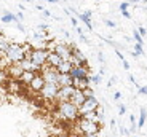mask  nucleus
Wrapping results in <instances>:
<instances>
[{
	"label": "nucleus",
	"instance_id": "1",
	"mask_svg": "<svg viewBox=\"0 0 147 137\" xmlns=\"http://www.w3.org/2000/svg\"><path fill=\"white\" fill-rule=\"evenodd\" d=\"M5 61L7 62H11V64H19L22 59H24V51H22L21 45L18 43H10L7 53H5Z\"/></svg>",
	"mask_w": 147,
	"mask_h": 137
},
{
	"label": "nucleus",
	"instance_id": "2",
	"mask_svg": "<svg viewBox=\"0 0 147 137\" xmlns=\"http://www.w3.org/2000/svg\"><path fill=\"white\" fill-rule=\"evenodd\" d=\"M58 115L64 120L74 121L75 118H78V110L77 107H74L70 102H59L58 105Z\"/></svg>",
	"mask_w": 147,
	"mask_h": 137
},
{
	"label": "nucleus",
	"instance_id": "3",
	"mask_svg": "<svg viewBox=\"0 0 147 137\" xmlns=\"http://www.w3.org/2000/svg\"><path fill=\"white\" fill-rule=\"evenodd\" d=\"M58 70L55 67H50L45 64V69H42V78H43V83L47 85H58Z\"/></svg>",
	"mask_w": 147,
	"mask_h": 137
},
{
	"label": "nucleus",
	"instance_id": "4",
	"mask_svg": "<svg viewBox=\"0 0 147 137\" xmlns=\"http://www.w3.org/2000/svg\"><path fill=\"white\" fill-rule=\"evenodd\" d=\"M77 129L80 131L82 136H90V134H96V136H98V132H99V124L91 123V121H85V120H80Z\"/></svg>",
	"mask_w": 147,
	"mask_h": 137
},
{
	"label": "nucleus",
	"instance_id": "5",
	"mask_svg": "<svg viewBox=\"0 0 147 137\" xmlns=\"http://www.w3.org/2000/svg\"><path fill=\"white\" fill-rule=\"evenodd\" d=\"M47 56H48V51L45 48H37V49H32L29 54V61H32L34 64H37L38 67H43L47 64Z\"/></svg>",
	"mask_w": 147,
	"mask_h": 137
},
{
	"label": "nucleus",
	"instance_id": "6",
	"mask_svg": "<svg viewBox=\"0 0 147 137\" xmlns=\"http://www.w3.org/2000/svg\"><path fill=\"white\" fill-rule=\"evenodd\" d=\"M98 105H99V102H98V99H96V97L85 99V100H83V104H82L80 107L77 108V110H78V116L85 115V113H90V112H94Z\"/></svg>",
	"mask_w": 147,
	"mask_h": 137
},
{
	"label": "nucleus",
	"instance_id": "7",
	"mask_svg": "<svg viewBox=\"0 0 147 137\" xmlns=\"http://www.w3.org/2000/svg\"><path fill=\"white\" fill-rule=\"evenodd\" d=\"M74 93H75V88L74 86H63V88L58 89V94H56L55 99L58 102H69L70 97L74 96Z\"/></svg>",
	"mask_w": 147,
	"mask_h": 137
},
{
	"label": "nucleus",
	"instance_id": "8",
	"mask_svg": "<svg viewBox=\"0 0 147 137\" xmlns=\"http://www.w3.org/2000/svg\"><path fill=\"white\" fill-rule=\"evenodd\" d=\"M53 53H56V54L61 57V61H69L70 59V45H66V43L55 45Z\"/></svg>",
	"mask_w": 147,
	"mask_h": 137
},
{
	"label": "nucleus",
	"instance_id": "9",
	"mask_svg": "<svg viewBox=\"0 0 147 137\" xmlns=\"http://www.w3.org/2000/svg\"><path fill=\"white\" fill-rule=\"evenodd\" d=\"M58 89H59L58 85H47V83H45L43 88L40 89V93H42V96H43V99L51 100V99H55V97H56Z\"/></svg>",
	"mask_w": 147,
	"mask_h": 137
},
{
	"label": "nucleus",
	"instance_id": "10",
	"mask_svg": "<svg viewBox=\"0 0 147 137\" xmlns=\"http://www.w3.org/2000/svg\"><path fill=\"white\" fill-rule=\"evenodd\" d=\"M70 78L75 80V78H85L88 77V65H80V67H72L69 72Z\"/></svg>",
	"mask_w": 147,
	"mask_h": 137
},
{
	"label": "nucleus",
	"instance_id": "11",
	"mask_svg": "<svg viewBox=\"0 0 147 137\" xmlns=\"http://www.w3.org/2000/svg\"><path fill=\"white\" fill-rule=\"evenodd\" d=\"M19 67L22 69V72H32V74L42 72V67H38L37 64H34L32 61H29V59H22L21 62H19Z\"/></svg>",
	"mask_w": 147,
	"mask_h": 137
},
{
	"label": "nucleus",
	"instance_id": "12",
	"mask_svg": "<svg viewBox=\"0 0 147 137\" xmlns=\"http://www.w3.org/2000/svg\"><path fill=\"white\" fill-rule=\"evenodd\" d=\"M7 69H8L7 74L11 75L13 80H19V77H21V74H22V69L19 67V64H11V65H8Z\"/></svg>",
	"mask_w": 147,
	"mask_h": 137
},
{
	"label": "nucleus",
	"instance_id": "13",
	"mask_svg": "<svg viewBox=\"0 0 147 137\" xmlns=\"http://www.w3.org/2000/svg\"><path fill=\"white\" fill-rule=\"evenodd\" d=\"M63 62L61 61V57H59L56 53H53V51H48V56H47V65H50V67H58L59 64Z\"/></svg>",
	"mask_w": 147,
	"mask_h": 137
},
{
	"label": "nucleus",
	"instance_id": "14",
	"mask_svg": "<svg viewBox=\"0 0 147 137\" xmlns=\"http://www.w3.org/2000/svg\"><path fill=\"white\" fill-rule=\"evenodd\" d=\"M43 85H45L43 78H42V75H38V74H37L35 77H34V80L29 83L30 89H32V91H38V93H40V89L43 88Z\"/></svg>",
	"mask_w": 147,
	"mask_h": 137
},
{
	"label": "nucleus",
	"instance_id": "15",
	"mask_svg": "<svg viewBox=\"0 0 147 137\" xmlns=\"http://www.w3.org/2000/svg\"><path fill=\"white\" fill-rule=\"evenodd\" d=\"M83 100H85V97H83V94H82V91H77V89H75V93H74V96L70 97V104L74 105V107H80L82 104H83Z\"/></svg>",
	"mask_w": 147,
	"mask_h": 137
},
{
	"label": "nucleus",
	"instance_id": "16",
	"mask_svg": "<svg viewBox=\"0 0 147 137\" xmlns=\"http://www.w3.org/2000/svg\"><path fill=\"white\" fill-rule=\"evenodd\" d=\"M58 86L59 88H63V86H72V78H70L69 74L63 75V74H59L58 77Z\"/></svg>",
	"mask_w": 147,
	"mask_h": 137
},
{
	"label": "nucleus",
	"instance_id": "17",
	"mask_svg": "<svg viewBox=\"0 0 147 137\" xmlns=\"http://www.w3.org/2000/svg\"><path fill=\"white\" fill-rule=\"evenodd\" d=\"M70 69H72V64H70L69 61H63V62H61L58 67H56V70H58V74H63V75L69 74V72H70Z\"/></svg>",
	"mask_w": 147,
	"mask_h": 137
},
{
	"label": "nucleus",
	"instance_id": "18",
	"mask_svg": "<svg viewBox=\"0 0 147 137\" xmlns=\"http://www.w3.org/2000/svg\"><path fill=\"white\" fill-rule=\"evenodd\" d=\"M78 18L82 19V22H85V24H86V27H88L90 30H93V24H91V19H90V18H91V11H90V10L85 11V13H82Z\"/></svg>",
	"mask_w": 147,
	"mask_h": 137
},
{
	"label": "nucleus",
	"instance_id": "19",
	"mask_svg": "<svg viewBox=\"0 0 147 137\" xmlns=\"http://www.w3.org/2000/svg\"><path fill=\"white\" fill-rule=\"evenodd\" d=\"M35 75H37V74H32V72H22L21 77H19V82L29 85V83L34 80V77H35Z\"/></svg>",
	"mask_w": 147,
	"mask_h": 137
},
{
	"label": "nucleus",
	"instance_id": "20",
	"mask_svg": "<svg viewBox=\"0 0 147 137\" xmlns=\"http://www.w3.org/2000/svg\"><path fill=\"white\" fill-rule=\"evenodd\" d=\"M83 118L82 120H85V121H91V123H96V124H99L101 123V120L96 116V113L94 112H90V113H85V115H82Z\"/></svg>",
	"mask_w": 147,
	"mask_h": 137
},
{
	"label": "nucleus",
	"instance_id": "21",
	"mask_svg": "<svg viewBox=\"0 0 147 137\" xmlns=\"http://www.w3.org/2000/svg\"><path fill=\"white\" fill-rule=\"evenodd\" d=\"M8 46H10V43H8L7 40H5L3 37H0V54L5 56V53H7Z\"/></svg>",
	"mask_w": 147,
	"mask_h": 137
},
{
	"label": "nucleus",
	"instance_id": "22",
	"mask_svg": "<svg viewBox=\"0 0 147 137\" xmlns=\"http://www.w3.org/2000/svg\"><path fill=\"white\" fill-rule=\"evenodd\" d=\"M11 21H16V22H18V19L15 18V15H11V13L5 11L3 16H2V22H11Z\"/></svg>",
	"mask_w": 147,
	"mask_h": 137
},
{
	"label": "nucleus",
	"instance_id": "23",
	"mask_svg": "<svg viewBox=\"0 0 147 137\" xmlns=\"http://www.w3.org/2000/svg\"><path fill=\"white\" fill-rule=\"evenodd\" d=\"M144 121H146V108L141 107V115H139V120H138V128H142L144 126Z\"/></svg>",
	"mask_w": 147,
	"mask_h": 137
},
{
	"label": "nucleus",
	"instance_id": "24",
	"mask_svg": "<svg viewBox=\"0 0 147 137\" xmlns=\"http://www.w3.org/2000/svg\"><path fill=\"white\" fill-rule=\"evenodd\" d=\"M82 94H83V97H85V99H90V97H94V93H93V89H91V88H86V89H83V91H82Z\"/></svg>",
	"mask_w": 147,
	"mask_h": 137
},
{
	"label": "nucleus",
	"instance_id": "25",
	"mask_svg": "<svg viewBox=\"0 0 147 137\" xmlns=\"http://www.w3.org/2000/svg\"><path fill=\"white\" fill-rule=\"evenodd\" d=\"M134 54L136 56H144L146 53H144V48H142V45H134Z\"/></svg>",
	"mask_w": 147,
	"mask_h": 137
},
{
	"label": "nucleus",
	"instance_id": "26",
	"mask_svg": "<svg viewBox=\"0 0 147 137\" xmlns=\"http://www.w3.org/2000/svg\"><path fill=\"white\" fill-rule=\"evenodd\" d=\"M90 80H91V83H94V85H99L101 83V75H93Z\"/></svg>",
	"mask_w": 147,
	"mask_h": 137
},
{
	"label": "nucleus",
	"instance_id": "27",
	"mask_svg": "<svg viewBox=\"0 0 147 137\" xmlns=\"http://www.w3.org/2000/svg\"><path fill=\"white\" fill-rule=\"evenodd\" d=\"M133 37H134V40H136V43H138V45H144V43H142V38L139 37V33H138L136 30L133 32Z\"/></svg>",
	"mask_w": 147,
	"mask_h": 137
},
{
	"label": "nucleus",
	"instance_id": "28",
	"mask_svg": "<svg viewBox=\"0 0 147 137\" xmlns=\"http://www.w3.org/2000/svg\"><path fill=\"white\" fill-rule=\"evenodd\" d=\"M10 89H11V91H19L18 82H10Z\"/></svg>",
	"mask_w": 147,
	"mask_h": 137
},
{
	"label": "nucleus",
	"instance_id": "29",
	"mask_svg": "<svg viewBox=\"0 0 147 137\" xmlns=\"http://www.w3.org/2000/svg\"><path fill=\"white\" fill-rule=\"evenodd\" d=\"M128 7H131V3H128V2H121L120 3V11H126Z\"/></svg>",
	"mask_w": 147,
	"mask_h": 137
},
{
	"label": "nucleus",
	"instance_id": "30",
	"mask_svg": "<svg viewBox=\"0 0 147 137\" xmlns=\"http://www.w3.org/2000/svg\"><path fill=\"white\" fill-rule=\"evenodd\" d=\"M136 32L139 33V37H141V38H142V37H146V27H144V26H141L139 29L136 30Z\"/></svg>",
	"mask_w": 147,
	"mask_h": 137
},
{
	"label": "nucleus",
	"instance_id": "31",
	"mask_svg": "<svg viewBox=\"0 0 147 137\" xmlns=\"http://www.w3.org/2000/svg\"><path fill=\"white\" fill-rule=\"evenodd\" d=\"M118 112H120V115H125L126 113V107L123 104H120V107H118Z\"/></svg>",
	"mask_w": 147,
	"mask_h": 137
},
{
	"label": "nucleus",
	"instance_id": "32",
	"mask_svg": "<svg viewBox=\"0 0 147 137\" xmlns=\"http://www.w3.org/2000/svg\"><path fill=\"white\" fill-rule=\"evenodd\" d=\"M104 22H106L109 27H115V26H117V24H115L114 21H110V19H104Z\"/></svg>",
	"mask_w": 147,
	"mask_h": 137
},
{
	"label": "nucleus",
	"instance_id": "33",
	"mask_svg": "<svg viewBox=\"0 0 147 137\" xmlns=\"http://www.w3.org/2000/svg\"><path fill=\"white\" fill-rule=\"evenodd\" d=\"M114 99H115V100L121 99V94H120V91H117V93H114Z\"/></svg>",
	"mask_w": 147,
	"mask_h": 137
},
{
	"label": "nucleus",
	"instance_id": "34",
	"mask_svg": "<svg viewBox=\"0 0 147 137\" xmlns=\"http://www.w3.org/2000/svg\"><path fill=\"white\" fill-rule=\"evenodd\" d=\"M98 59H99L101 64H104V54H102V53H99V54H98Z\"/></svg>",
	"mask_w": 147,
	"mask_h": 137
},
{
	"label": "nucleus",
	"instance_id": "35",
	"mask_svg": "<svg viewBox=\"0 0 147 137\" xmlns=\"http://www.w3.org/2000/svg\"><path fill=\"white\" fill-rule=\"evenodd\" d=\"M147 93V88H146V86H141V88H139V94H146Z\"/></svg>",
	"mask_w": 147,
	"mask_h": 137
},
{
	"label": "nucleus",
	"instance_id": "36",
	"mask_svg": "<svg viewBox=\"0 0 147 137\" xmlns=\"http://www.w3.org/2000/svg\"><path fill=\"white\" fill-rule=\"evenodd\" d=\"M117 56H118V59H120V61H125V56L121 54V53L118 51V49H117Z\"/></svg>",
	"mask_w": 147,
	"mask_h": 137
},
{
	"label": "nucleus",
	"instance_id": "37",
	"mask_svg": "<svg viewBox=\"0 0 147 137\" xmlns=\"http://www.w3.org/2000/svg\"><path fill=\"white\" fill-rule=\"evenodd\" d=\"M3 65H7V61L0 57V70H2V67H3Z\"/></svg>",
	"mask_w": 147,
	"mask_h": 137
},
{
	"label": "nucleus",
	"instance_id": "38",
	"mask_svg": "<svg viewBox=\"0 0 147 137\" xmlns=\"http://www.w3.org/2000/svg\"><path fill=\"white\" fill-rule=\"evenodd\" d=\"M121 64H123V67H125L126 70H128V69H129V64L126 62V61H121Z\"/></svg>",
	"mask_w": 147,
	"mask_h": 137
},
{
	"label": "nucleus",
	"instance_id": "39",
	"mask_svg": "<svg viewBox=\"0 0 147 137\" xmlns=\"http://www.w3.org/2000/svg\"><path fill=\"white\" fill-rule=\"evenodd\" d=\"M120 134H128V131H126L123 126H120Z\"/></svg>",
	"mask_w": 147,
	"mask_h": 137
},
{
	"label": "nucleus",
	"instance_id": "40",
	"mask_svg": "<svg viewBox=\"0 0 147 137\" xmlns=\"http://www.w3.org/2000/svg\"><path fill=\"white\" fill-rule=\"evenodd\" d=\"M70 21H72V26H74V27H77V19H75V18H70Z\"/></svg>",
	"mask_w": 147,
	"mask_h": 137
},
{
	"label": "nucleus",
	"instance_id": "41",
	"mask_svg": "<svg viewBox=\"0 0 147 137\" xmlns=\"http://www.w3.org/2000/svg\"><path fill=\"white\" fill-rule=\"evenodd\" d=\"M121 15L125 16V18H129V16H131V15H129V13H128V11H121Z\"/></svg>",
	"mask_w": 147,
	"mask_h": 137
},
{
	"label": "nucleus",
	"instance_id": "42",
	"mask_svg": "<svg viewBox=\"0 0 147 137\" xmlns=\"http://www.w3.org/2000/svg\"><path fill=\"white\" fill-rule=\"evenodd\" d=\"M43 15L47 16V18H50V16H51V15H50V11H47V10H43Z\"/></svg>",
	"mask_w": 147,
	"mask_h": 137
},
{
	"label": "nucleus",
	"instance_id": "43",
	"mask_svg": "<svg viewBox=\"0 0 147 137\" xmlns=\"http://www.w3.org/2000/svg\"><path fill=\"white\" fill-rule=\"evenodd\" d=\"M82 137H98L96 134H90V136H82Z\"/></svg>",
	"mask_w": 147,
	"mask_h": 137
},
{
	"label": "nucleus",
	"instance_id": "44",
	"mask_svg": "<svg viewBox=\"0 0 147 137\" xmlns=\"http://www.w3.org/2000/svg\"><path fill=\"white\" fill-rule=\"evenodd\" d=\"M69 137H80V136H75V134H70Z\"/></svg>",
	"mask_w": 147,
	"mask_h": 137
},
{
	"label": "nucleus",
	"instance_id": "45",
	"mask_svg": "<svg viewBox=\"0 0 147 137\" xmlns=\"http://www.w3.org/2000/svg\"><path fill=\"white\" fill-rule=\"evenodd\" d=\"M131 137H138V136H131Z\"/></svg>",
	"mask_w": 147,
	"mask_h": 137
},
{
	"label": "nucleus",
	"instance_id": "46",
	"mask_svg": "<svg viewBox=\"0 0 147 137\" xmlns=\"http://www.w3.org/2000/svg\"><path fill=\"white\" fill-rule=\"evenodd\" d=\"M0 57H3V56H2V54H0Z\"/></svg>",
	"mask_w": 147,
	"mask_h": 137
}]
</instances>
